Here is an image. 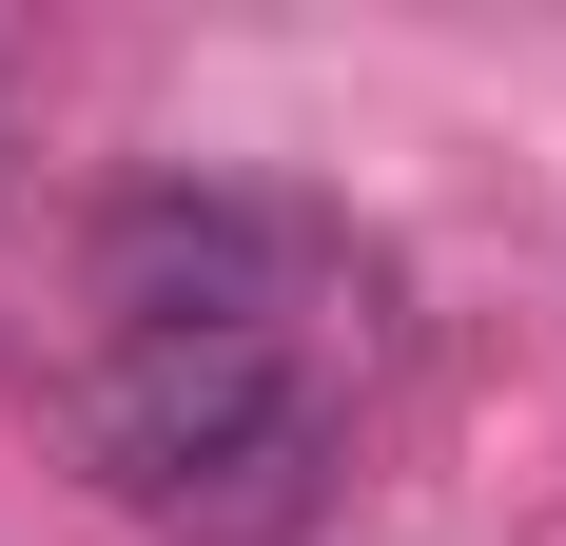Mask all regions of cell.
<instances>
[{"instance_id":"cell-2","label":"cell","mask_w":566,"mask_h":546,"mask_svg":"<svg viewBox=\"0 0 566 546\" xmlns=\"http://www.w3.org/2000/svg\"><path fill=\"white\" fill-rule=\"evenodd\" d=\"M78 273H98L117 332H293L313 313V216L234 196V176H137Z\"/></svg>"},{"instance_id":"cell-1","label":"cell","mask_w":566,"mask_h":546,"mask_svg":"<svg viewBox=\"0 0 566 546\" xmlns=\"http://www.w3.org/2000/svg\"><path fill=\"white\" fill-rule=\"evenodd\" d=\"M59 430L157 546H293L333 507V390L293 332H98Z\"/></svg>"}]
</instances>
